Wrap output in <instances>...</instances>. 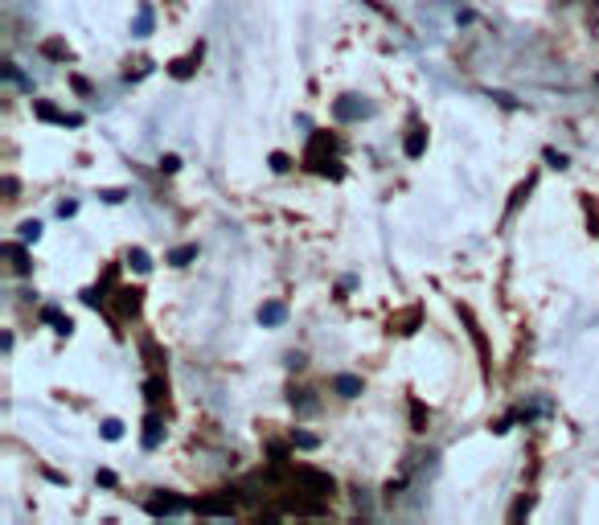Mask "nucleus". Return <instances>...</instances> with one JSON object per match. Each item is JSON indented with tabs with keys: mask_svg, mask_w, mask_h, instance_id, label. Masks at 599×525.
<instances>
[{
	"mask_svg": "<svg viewBox=\"0 0 599 525\" xmlns=\"http://www.w3.org/2000/svg\"><path fill=\"white\" fill-rule=\"evenodd\" d=\"M292 485L304 493V497H316V501H328L333 497V476L328 472H316V468H296L292 472Z\"/></svg>",
	"mask_w": 599,
	"mask_h": 525,
	"instance_id": "nucleus-1",
	"label": "nucleus"
},
{
	"mask_svg": "<svg viewBox=\"0 0 599 525\" xmlns=\"http://www.w3.org/2000/svg\"><path fill=\"white\" fill-rule=\"evenodd\" d=\"M328 152H333V135L316 132L313 140H308V152H304V161L313 164L316 173H328Z\"/></svg>",
	"mask_w": 599,
	"mask_h": 525,
	"instance_id": "nucleus-2",
	"label": "nucleus"
},
{
	"mask_svg": "<svg viewBox=\"0 0 599 525\" xmlns=\"http://www.w3.org/2000/svg\"><path fill=\"white\" fill-rule=\"evenodd\" d=\"M333 115H337L341 123L366 120V115H369V103H366V99H362V94H341L337 103H333Z\"/></svg>",
	"mask_w": 599,
	"mask_h": 525,
	"instance_id": "nucleus-3",
	"label": "nucleus"
},
{
	"mask_svg": "<svg viewBox=\"0 0 599 525\" xmlns=\"http://www.w3.org/2000/svg\"><path fill=\"white\" fill-rule=\"evenodd\" d=\"M193 509L202 513V517H231L234 513V501H231V493H222V497H202Z\"/></svg>",
	"mask_w": 599,
	"mask_h": 525,
	"instance_id": "nucleus-4",
	"label": "nucleus"
},
{
	"mask_svg": "<svg viewBox=\"0 0 599 525\" xmlns=\"http://www.w3.org/2000/svg\"><path fill=\"white\" fill-rule=\"evenodd\" d=\"M33 111H38V120H45V123H70V128H79V115H67V111H58L54 103H45V99H38L33 103Z\"/></svg>",
	"mask_w": 599,
	"mask_h": 525,
	"instance_id": "nucleus-5",
	"label": "nucleus"
},
{
	"mask_svg": "<svg viewBox=\"0 0 599 525\" xmlns=\"http://www.w3.org/2000/svg\"><path fill=\"white\" fill-rule=\"evenodd\" d=\"M115 312H120V316H136L140 312V296H144V292H140V287H120V292H115Z\"/></svg>",
	"mask_w": 599,
	"mask_h": 525,
	"instance_id": "nucleus-6",
	"label": "nucleus"
},
{
	"mask_svg": "<svg viewBox=\"0 0 599 525\" xmlns=\"http://www.w3.org/2000/svg\"><path fill=\"white\" fill-rule=\"evenodd\" d=\"M149 513L152 517H173V513H185V501L181 497H152Z\"/></svg>",
	"mask_w": 599,
	"mask_h": 525,
	"instance_id": "nucleus-7",
	"label": "nucleus"
},
{
	"mask_svg": "<svg viewBox=\"0 0 599 525\" xmlns=\"http://www.w3.org/2000/svg\"><path fill=\"white\" fill-rule=\"evenodd\" d=\"M333 391H337L341 398H357V394H362V377H354V374L333 377Z\"/></svg>",
	"mask_w": 599,
	"mask_h": 525,
	"instance_id": "nucleus-8",
	"label": "nucleus"
},
{
	"mask_svg": "<svg viewBox=\"0 0 599 525\" xmlns=\"http://www.w3.org/2000/svg\"><path fill=\"white\" fill-rule=\"evenodd\" d=\"M161 432H164L161 415H149V418H144V447H156V444H161Z\"/></svg>",
	"mask_w": 599,
	"mask_h": 525,
	"instance_id": "nucleus-9",
	"label": "nucleus"
},
{
	"mask_svg": "<svg viewBox=\"0 0 599 525\" xmlns=\"http://www.w3.org/2000/svg\"><path fill=\"white\" fill-rule=\"evenodd\" d=\"M284 321H287L284 304H263L260 309V324H284Z\"/></svg>",
	"mask_w": 599,
	"mask_h": 525,
	"instance_id": "nucleus-10",
	"label": "nucleus"
},
{
	"mask_svg": "<svg viewBox=\"0 0 599 525\" xmlns=\"http://www.w3.org/2000/svg\"><path fill=\"white\" fill-rule=\"evenodd\" d=\"M4 255L13 259V271H17V275H29V255H26V251H21V246L9 243V246H4Z\"/></svg>",
	"mask_w": 599,
	"mask_h": 525,
	"instance_id": "nucleus-11",
	"label": "nucleus"
},
{
	"mask_svg": "<svg viewBox=\"0 0 599 525\" xmlns=\"http://www.w3.org/2000/svg\"><path fill=\"white\" fill-rule=\"evenodd\" d=\"M423 149H427V132H423V128H410V135H407V157H423Z\"/></svg>",
	"mask_w": 599,
	"mask_h": 525,
	"instance_id": "nucleus-12",
	"label": "nucleus"
},
{
	"mask_svg": "<svg viewBox=\"0 0 599 525\" xmlns=\"http://www.w3.org/2000/svg\"><path fill=\"white\" fill-rule=\"evenodd\" d=\"M41 321L58 324V333H70V329H74V324H70V316H62L58 309H45V312H41Z\"/></svg>",
	"mask_w": 599,
	"mask_h": 525,
	"instance_id": "nucleus-13",
	"label": "nucleus"
},
{
	"mask_svg": "<svg viewBox=\"0 0 599 525\" xmlns=\"http://www.w3.org/2000/svg\"><path fill=\"white\" fill-rule=\"evenodd\" d=\"M193 259H197V246H177V251L169 255V263H173V267H185V263H193Z\"/></svg>",
	"mask_w": 599,
	"mask_h": 525,
	"instance_id": "nucleus-14",
	"label": "nucleus"
},
{
	"mask_svg": "<svg viewBox=\"0 0 599 525\" xmlns=\"http://www.w3.org/2000/svg\"><path fill=\"white\" fill-rule=\"evenodd\" d=\"M128 263H132V267H136L140 275H144V271H152V259H149V251H140V246H136V251H132V255H128Z\"/></svg>",
	"mask_w": 599,
	"mask_h": 525,
	"instance_id": "nucleus-15",
	"label": "nucleus"
},
{
	"mask_svg": "<svg viewBox=\"0 0 599 525\" xmlns=\"http://www.w3.org/2000/svg\"><path fill=\"white\" fill-rule=\"evenodd\" d=\"M136 33H140V38H149V33H152V9H149V4L136 13Z\"/></svg>",
	"mask_w": 599,
	"mask_h": 525,
	"instance_id": "nucleus-16",
	"label": "nucleus"
},
{
	"mask_svg": "<svg viewBox=\"0 0 599 525\" xmlns=\"http://www.w3.org/2000/svg\"><path fill=\"white\" fill-rule=\"evenodd\" d=\"M41 239V222H21V243H38Z\"/></svg>",
	"mask_w": 599,
	"mask_h": 525,
	"instance_id": "nucleus-17",
	"label": "nucleus"
},
{
	"mask_svg": "<svg viewBox=\"0 0 599 525\" xmlns=\"http://www.w3.org/2000/svg\"><path fill=\"white\" fill-rule=\"evenodd\" d=\"M193 67H197V58H185V62H173V74H177V79H190Z\"/></svg>",
	"mask_w": 599,
	"mask_h": 525,
	"instance_id": "nucleus-18",
	"label": "nucleus"
},
{
	"mask_svg": "<svg viewBox=\"0 0 599 525\" xmlns=\"http://www.w3.org/2000/svg\"><path fill=\"white\" fill-rule=\"evenodd\" d=\"M410 415H415V432H427V411H423V403H410Z\"/></svg>",
	"mask_w": 599,
	"mask_h": 525,
	"instance_id": "nucleus-19",
	"label": "nucleus"
},
{
	"mask_svg": "<svg viewBox=\"0 0 599 525\" xmlns=\"http://www.w3.org/2000/svg\"><path fill=\"white\" fill-rule=\"evenodd\" d=\"M123 435V423L120 418H108V423H103V440H120Z\"/></svg>",
	"mask_w": 599,
	"mask_h": 525,
	"instance_id": "nucleus-20",
	"label": "nucleus"
},
{
	"mask_svg": "<svg viewBox=\"0 0 599 525\" xmlns=\"http://www.w3.org/2000/svg\"><path fill=\"white\" fill-rule=\"evenodd\" d=\"M272 169H275V173H287V169H292L284 152H272Z\"/></svg>",
	"mask_w": 599,
	"mask_h": 525,
	"instance_id": "nucleus-21",
	"label": "nucleus"
},
{
	"mask_svg": "<svg viewBox=\"0 0 599 525\" xmlns=\"http://www.w3.org/2000/svg\"><path fill=\"white\" fill-rule=\"evenodd\" d=\"M45 54H50V58H67V46H62V41H45Z\"/></svg>",
	"mask_w": 599,
	"mask_h": 525,
	"instance_id": "nucleus-22",
	"label": "nucleus"
},
{
	"mask_svg": "<svg viewBox=\"0 0 599 525\" xmlns=\"http://www.w3.org/2000/svg\"><path fill=\"white\" fill-rule=\"evenodd\" d=\"M144 391H149V403H156V398H161L164 386H161V382H156V377H152V382H149V386H144Z\"/></svg>",
	"mask_w": 599,
	"mask_h": 525,
	"instance_id": "nucleus-23",
	"label": "nucleus"
},
{
	"mask_svg": "<svg viewBox=\"0 0 599 525\" xmlns=\"http://www.w3.org/2000/svg\"><path fill=\"white\" fill-rule=\"evenodd\" d=\"M546 161L555 164V169H562V164H567V157H562V152H555V149H546Z\"/></svg>",
	"mask_w": 599,
	"mask_h": 525,
	"instance_id": "nucleus-24",
	"label": "nucleus"
},
{
	"mask_svg": "<svg viewBox=\"0 0 599 525\" xmlns=\"http://www.w3.org/2000/svg\"><path fill=\"white\" fill-rule=\"evenodd\" d=\"M161 169H164V173H177V169H181V161H177V157H164V161H161Z\"/></svg>",
	"mask_w": 599,
	"mask_h": 525,
	"instance_id": "nucleus-25",
	"label": "nucleus"
},
{
	"mask_svg": "<svg viewBox=\"0 0 599 525\" xmlns=\"http://www.w3.org/2000/svg\"><path fill=\"white\" fill-rule=\"evenodd\" d=\"M296 447H316V435L300 432V435H296Z\"/></svg>",
	"mask_w": 599,
	"mask_h": 525,
	"instance_id": "nucleus-26",
	"label": "nucleus"
}]
</instances>
